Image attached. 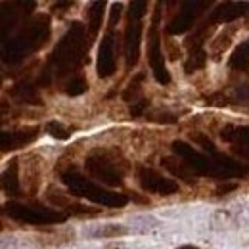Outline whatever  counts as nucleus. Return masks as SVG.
I'll return each instance as SVG.
<instances>
[{"instance_id": "obj_1", "label": "nucleus", "mask_w": 249, "mask_h": 249, "mask_svg": "<svg viewBox=\"0 0 249 249\" xmlns=\"http://www.w3.org/2000/svg\"><path fill=\"white\" fill-rule=\"evenodd\" d=\"M173 152L180 159H184L190 169L199 177H209L215 180H228L234 177H246L249 175V169L232 161L230 157L217 154V156H203L199 152H196L194 148H190L186 142L182 140H175L173 142Z\"/></svg>"}, {"instance_id": "obj_2", "label": "nucleus", "mask_w": 249, "mask_h": 249, "mask_svg": "<svg viewBox=\"0 0 249 249\" xmlns=\"http://www.w3.org/2000/svg\"><path fill=\"white\" fill-rule=\"evenodd\" d=\"M89 46L90 44L85 42V27L77 21L71 23V29L67 31V35L50 54L48 67L54 69V75L63 77L65 73H69L71 69H75L79 65L85 52H89ZM50 69H46V73H50Z\"/></svg>"}, {"instance_id": "obj_3", "label": "nucleus", "mask_w": 249, "mask_h": 249, "mask_svg": "<svg viewBox=\"0 0 249 249\" xmlns=\"http://www.w3.org/2000/svg\"><path fill=\"white\" fill-rule=\"evenodd\" d=\"M85 169L94 180L111 188H121L128 169L124 157L115 150H94L85 159Z\"/></svg>"}, {"instance_id": "obj_4", "label": "nucleus", "mask_w": 249, "mask_h": 249, "mask_svg": "<svg viewBox=\"0 0 249 249\" xmlns=\"http://www.w3.org/2000/svg\"><path fill=\"white\" fill-rule=\"evenodd\" d=\"M62 182L69 188V192L73 196H79V197H87L98 205H106V207H123L128 203V196L124 194H117V192H111V190H106L100 184H94L90 178L83 177L81 173H77L75 169H69L62 173Z\"/></svg>"}, {"instance_id": "obj_5", "label": "nucleus", "mask_w": 249, "mask_h": 249, "mask_svg": "<svg viewBox=\"0 0 249 249\" xmlns=\"http://www.w3.org/2000/svg\"><path fill=\"white\" fill-rule=\"evenodd\" d=\"M148 4L144 0L130 2L126 29H124V62L126 69L130 71L140 58V36H142V16L146 14Z\"/></svg>"}, {"instance_id": "obj_6", "label": "nucleus", "mask_w": 249, "mask_h": 249, "mask_svg": "<svg viewBox=\"0 0 249 249\" xmlns=\"http://www.w3.org/2000/svg\"><path fill=\"white\" fill-rule=\"evenodd\" d=\"M163 4L157 2L154 16H152V25L148 31V60H150V67L152 73L156 77L159 85H169L171 83V73L167 71L165 65V56H163V46H161V35H159V23H161V10Z\"/></svg>"}, {"instance_id": "obj_7", "label": "nucleus", "mask_w": 249, "mask_h": 249, "mask_svg": "<svg viewBox=\"0 0 249 249\" xmlns=\"http://www.w3.org/2000/svg\"><path fill=\"white\" fill-rule=\"evenodd\" d=\"M4 211L19 222H27V224H56L63 222L67 215L60 213L56 209H46L40 205H29V203H18V201H8L4 205Z\"/></svg>"}, {"instance_id": "obj_8", "label": "nucleus", "mask_w": 249, "mask_h": 249, "mask_svg": "<svg viewBox=\"0 0 249 249\" xmlns=\"http://www.w3.org/2000/svg\"><path fill=\"white\" fill-rule=\"evenodd\" d=\"M136 182L148 194H159V196H173L178 192V182H175L173 178H167L163 175H159L156 169L144 167L140 165L136 169Z\"/></svg>"}, {"instance_id": "obj_9", "label": "nucleus", "mask_w": 249, "mask_h": 249, "mask_svg": "<svg viewBox=\"0 0 249 249\" xmlns=\"http://www.w3.org/2000/svg\"><path fill=\"white\" fill-rule=\"evenodd\" d=\"M207 6H209V2H184L182 10H178L177 18L171 19L167 33L169 35H178V33L188 31L194 25V21L197 19V16L203 12V8H207Z\"/></svg>"}, {"instance_id": "obj_10", "label": "nucleus", "mask_w": 249, "mask_h": 249, "mask_svg": "<svg viewBox=\"0 0 249 249\" xmlns=\"http://www.w3.org/2000/svg\"><path fill=\"white\" fill-rule=\"evenodd\" d=\"M113 46H115V38H113V33L109 31L102 38V44L98 50V77L100 79H107L115 73L117 58H115Z\"/></svg>"}, {"instance_id": "obj_11", "label": "nucleus", "mask_w": 249, "mask_h": 249, "mask_svg": "<svg viewBox=\"0 0 249 249\" xmlns=\"http://www.w3.org/2000/svg\"><path fill=\"white\" fill-rule=\"evenodd\" d=\"M40 128L38 126H31V128H21V130H14V132H2L0 134V146L2 152H12V150H19L25 148L27 144H31L36 140Z\"/></svg>"}, {"instance_id": "obj_12", "label": "nucleus", "mask_w": 249, "mask_h": 249, "mask_svg": "<svg viewBox=\"0 0 249 249\" xmlns=\"http://www.w3.org/2000/svg\"><path fill=\"white\" fill-rule=\"evenodd\" d=\"M246 14H249V2H224L213 10L209 21H213L215 25L217 23H230V21H234Z\"/></svg>"}, {"instance_id": "obj_13", "label": "nucleus", "mask_w": 249, "mask_h": 249, "mask_svg": "<svg viewBox=\"0 0 249 249\" xmlns=\"http://www.w3.org/2000/svg\"><path fill=\"white\" fill-rule=\"evenodd\" d=\"M161 163H163V167H165L175 178L186 182L190 186L197 184V175L190 169V165H188L184 159H180L178 156H167L161 159Z\"/></svg>"}, {"instance_id": "obj_14", "label": "nucleus", "mask_w": 249, "mask_h": 249, "mask_svg": "<svg viewBox=\"0 0 249 249\" xmlns=\"http://www.w3.org/2000/svg\"><path fill=\"white\" fill-rule=\"evenodd\" d=\"M2 190L12 196V197H19L21 196V180H19V159L14 157L10 159V165L6 167L4 175H2Z\"/></svg>"}, {"instance_id": "obj_15", "label": "nucleus", "mask_w": 249, "mask_h": 249, "mask_svg": "<svg viewBox=\"0 0 249 249\" xmlns=\"http://www.w3.org/2000/svg\"><path fill=\"white\" fill-rule=\"evenodd\" d=\"M232 29H226V31H220L211 40V46H209V56H211V60L213 62H220L222 60V56H224V52L230 48V44H232Z\"/></svg>"}, {"instance_id": "obj_16", "label": "nucleus", "mask_w": 249, "mask_h": 249, "mask_svg": "<svg viewBox=\"0 0 249 249\" xmlns=\"http://www.w3.org/2000/svg\"><path fill=\"white\" fill-rule=\"evenodd\" d=\"M104 8L106 2H92L89 8V44L98 36V31L102 27V19H104Z\"/></svg>"}, {"instance_id": "obj_17", "label": "nucleus", "mask_w": 249, "mask_h": 249, "mask_svg": "<svg viewBox=\"0 0 249 249\" xmlns=\"http://www.w3.org/2000/svg\"><path fill=\"white\" fill-rule=\"evenodd\" d=\"M144 79H146V73H144V71L136 73V75L130 79V83L126 85V89H124L123 94H121L123 102H126V104H136L138 100H142L140 94H142V83H144Z\"/></svg>"}, {"instance_id": "obj_18", "label": "nucleus", "mask_w": 249, "mask_h": 249, "mask_svg": "<svg viewBox=\"0 0 249 249\" xmlns=\"http://www.w3.org/2000/svg\"><path fill=\"white\" fill-rule=\"evenodd\" d=\"M12 96L18 98L23 104H42L40 96L36 92V87H33L31 83H19L12 89Z\"/></svg>"}, {"instance_id": "obj_19", "label": "nucleus", "mask_w": 249, "mask_h": 249, "mask_svg": "<svg viewBox=\"0 0 249 249\" xmlns=\"http://www.w3.org/2000/svg\"><path fill=\"white\" fill-rule=\"evenodd\" d=\"M228 63H230L232 69H238V71L249 69V42H242L234 50V54H232V58H230Z\"/></svg>"}, {"instance_id": "obj_20", "label": "nucleus", "mask_w": 249, "mask_h": 249, "mask_svg": "<svg viewBox=\"0 0 249 249\" xmlns=\"http://www.w3.org/2000/svg\"><path fill=\"white\" fill-rule=\"evenodd\" d=\"M205 62H207V52L203 48H194V50H188V60H186V73H194L201 67H205Z\"/></svg>"}, {"instance_id": "obj_21", "label": "nucleus", "mask_w": 249, "mask_h": 249, "mask_svg": "<svg viewBox=\"0 0 249 249\" xmlns=\"http://www.w3.org/2000/svg\"><path fill=\"white\" fill-rule=\"evenodd\" d=\"M228 102L240 104V106H249V85H236L226 94Z\"/></svg>"}, {"instance_id": "obj_22", "label": "nucleus", "mask_w": 249, "mask_h": 249, "mask_svg": "<svg viewBox=\"0 0 249 249\" xmlns=\"http://www.w3.org/2000/svg\"><path fill=\"white\" fill-rule=\"evenodd\" d=\"M128 230L121 226V224H102L98 230H94V238H117V236H124Z\"/></svg>"}, {"instance_id": "obj_23", "label": "nucleus", "mask_w": 249, "mask_h": 249, "mask_svg": "<svg viewBox=\"0 0 249 249\" xmlns=\"http://www.w3.org/2000/svg\"><path fill=\"white\" fill-rule=\"evenodd\" d=\"M87 90H89V81H87L85 77H81V75L73 77V79L65 85V94H67V96H81V94H85Z\"/></svg>"}, {"instance_id": "obj_24", "label": "nucleus", "mask_w": 249, "mask_h": 249, "mask_svg": "<svg viewBox=\"0 0 249 249\" xmlns=\"http://www.w3.org/2000/svg\"><path fill=\"white\" fill-rule=\"evenodd\" d=\"M46 199L52 203V205H56V207H63V209H69L71 205H73V201H69V197L62 194L58 188L50 186L46 190Z\"/></svg>"}, {"instance_id": "obj_25", "label": "nucleus", "mask_w": 249, "mask_h": 249, "mask_svg": "<svg viewBox=\"0 0 249 249\" xmlns=\"http://www.w3.org/2000/svg\"><path fill=\"white\" fill-rule=\"evenodd\" d=\"M46 132L52 136V138H56V140H67L69 136H71V128H67L63 123L60 121H48L46 123Z\"/></svg>"}, {"instance_id": "obj_26", "label": "nucleus", "mask_w": 249, "mask_h": 249, "mask_svg": "<svg viewBox=\"0 0 249 249\" xmlns=\"http://www.w3.org/2000/svg\"><path fill=\"white\" fill-rule=\"evenodd\" d=\"M190 138H192V140H194L197 146H201V148L207 152V156H217V154H218L217 146H215V144H213V142H211V140H209L205 134H199V132H197V134H192Z\"/></svg>"}, {"instance_id": "obj_27", "label": "nucleus", "mask_w": 249, "mask_h": 249, "mask_svg": "<svg viewBox=\"0 0 249 249\" xmlns=\"http://www.w3.org/2000/svg\"><path fill=\"white\" fill-rule=\"evenodd\" d=\"M148 107H150V100H146V98L138 100L136 104H132V106H130V117H132V119L142 117V115L148 111Z\"/></svg>"}, {"instance_id": "obj_28", "label": "nucleus", "mask_w": 249, "mask_h": 249, "mask_svg": "<svg viewBox=\"0 0 249 249\" xmlns=\"http://www.w3.org/2000/svg\"><path fill=\"white\" fill-rule=\"evenodd\" d=\"M148 119H150V121H156V123H167V124L178 121V117H177L175 113H169V111H156V113H152Z\"/></svg>"}, {"instance_id": "obj_29", "label": "nucleus", "mask_w": 249, "mask_h": 249, "mask_svg": "<svg viewBox=\"0 0 249 249\" xmlns=\"http://www.w3.org/2000/svg\"><path fill=\"white\" fill-rule=\"evenodd\" d=\"M165 44H167V56H169V60H178L180 58V48L175 44V40L173 38H167Z\"/></svg>"}, {"instance_id": "obj_30", "label": "nucleus", "mask_w": 249, "mask_h": 249, "mask_svg": "<svg viewBox=\"0 0 249 249\" xmlns=\"http://www.w3.org/2000/svg\"><path fill=\"white\" fill-rule=\"evenodd\" d=\"M121 8H123V6H121L119 2H117V4H113V8H111V18H109V25H107V27H109V31H113L115 23L119 21V16H121Z\"/></svg>"}, {"instance_id": "obj_31", "label": "nucleus", "mask_w": 249, "mask_h": 249, "mask_svg": "<svg viewBox=\"0 0 249 249\" xmlns=\"http://www.w3.org/2000/svg\"><path fill=\"white\" fill-rule=\"evenodd\" d=\"M128 197H130V199H134V201H138V203H150V199H148V197H142V196H138L136 192H132Z\"/></svg>"}, {"instance_id": "obj_32", "label": "nucleus", "mask_w": 249, "mask_h": 249, "mask_svg": "<svg viewBox=\"0 0 249 249\" xmlns=\"http://www.w3.org/2000/svg\"><path fill=\"white\" fill-rule=\"evenodd\" d=\"M238 184H224V186H220L217 190V194H226V192H232V190H236Z\"/></svg>"}, {"instance_id": "obj_33", "label": "nucleus", "mask_w": 249, "mask_h": 249, "mask_svg": "<svg viewBox=\"0 0 249 249\" xmlns=\"http://www.w3.org/2000/svg\"><path fill=\"white\" fill-rule=\"evenodd\" d=\"M104 249H126V248H124L121 242H111V244H107Z\"/></svg>"}, {"instance_id": "obj_34", "label": "nucleus", "mask_w": 249, "mask_h": 249, "mask_svg": "<svg viewBox=\"0 0 249 249\" xmlns=\"http://www.w3.org/2000/svg\"><path fill=\"white\" fill-rule=\"evenodd\" d=\"M178 249H199V248H196V246H182V248H178Z\"/></svg>"}, {"instance_id": "obj_35", "label": "nucleus", "mask_w": 249, "mask_h": 249, "mask_svg": "<svg viewBox=\"0 0 249 249\" xmlns=\"http://www.w3.org/2000/svg\"><path fill=\"white\" fill-rule=\"evenodd\" d=\"M246 27H249V18L246 19Z\"/></svg>"}]
</instances>
